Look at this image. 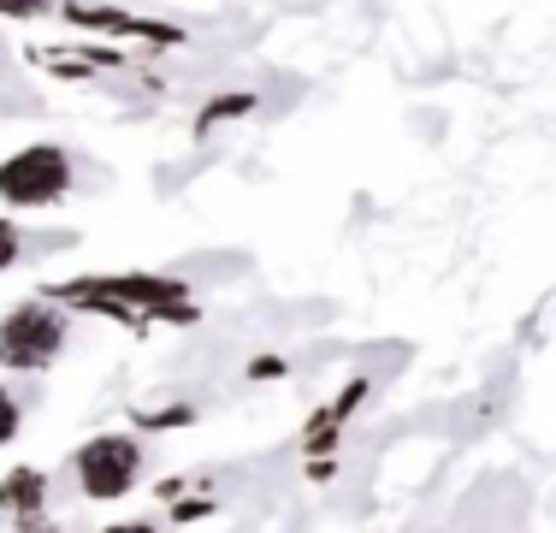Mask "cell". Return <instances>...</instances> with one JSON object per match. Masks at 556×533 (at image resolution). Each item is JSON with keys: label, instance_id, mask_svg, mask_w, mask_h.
<instances>
[{"label": "cell", "instance_id": "obj_11", "mask_svg": "<svg viewBox=\"0 0 556 533\" xmlns=\"http://www.w3.org/2000/svg\"><path fill=\"white\" fill-rule=\"evenodd\" d=\"M54 0H0V18H42Z\"/></svg>", "mask_w": 556, "mask_h": 533}, {"label": "cell", "instance_id": "obj_1", "mask_svg": "<svg viewBox=\"0 0 556 533\" xmlns=\"http://www.w3.org/2000/svg\"><path fill=\"white\" fill-rule=\"evenodd\" d=\"M54 297H77L84 309H101V314H118V320H137V314H161V320H195V302H190V285L178 278H65L54 285Z\"/></svg>", "mask_w": 556, "mask_h": 533}, {"label": "cell", "instance_id": "obj_14", "mask_svg": "<svg viewBox=\"0 0 556 533\" xmlns=\"http://www.w3.org/2000/svg\"><path fill=\"white\" fill-rule=\"evenodd\" d=\"M108 533H161V528H149V522H113Z\"/></svg>", "mask_w": 556, "mask_h": 533}, {"label": "cell", "instance_id": "obj_2", "mask_svg": "<svg viewBox=\"0 0 556 533\" xmlns=\"http://www.w3.org/2000/svg\"><path fill=\"white\" fill-rule=\"evenodd\" d=\"M72 190V154L60 142H24L0 160V202L7 208H54Z\"/></svg>", "mask_w": 556, "mask_h": 533}, {"label": "cell", "instance_id": "obj_10", "mask_svg": "<svg viewBox=\"0 0 556 533\" xmlns=\"http://www.w3.org/2000/svg\"><path fill=\"white\" fill-rule=\"evenodd\" d=\"M18 225H12V220H0V273H7V266H18Z\"/></svg>", "mask_w": 556, "mask_h": 533}, {"label": "cell", "instance_id": "obj_5", "mask_svg": "<svg viewBox=\"0 0 556 533\" xmlns=\"http://www.w3.org/2000/svg\"><path fill=\"white\" fill-rule=\"evenodd\" d=\"M65 24L77 30H113V36H149V42H184L178 24H149V18H130L118 7H96V0H65Z\"/></svg>", "mask_w": 556, "mask_h": 533}, {"label": "cell", "instance_id": "obj_8", "mask_svg": "<svg viewBox=\"0 0 556 533\" xmlns=\"http://www.w3.org/2000/svg\"><path fill=\"white\" fill-rule=\"evenodd\" d=\"M243 113H255V96H249V89H237V96H214L202 107V119H195V131H214V125H225V119H243Z\"/></svg>", "mask_w": 556, "mask_h": 533}, {"label": "cell", "instance_id": "obj_3", "mask_svg": "<svg viewBox=\"0 0 556 533\" xmlns=\"http://www.w3.org/2000/svg\"><path fill=\"white\" fill-rule=\"evenodd\" d=\"M60 350H65V314L54 302H18L0 320V368L42 373Z\"/></svg>", "mask_w": 556, "mask_h": 533}, {"label": "cell", "instance_id": "obj_7", "mask_svg": "<svg viewBox=\"0 0 556 533\" xmlns=\"http://www.w3.org/2000/svg\"><path fill=\"white\" fill-rule=\"evenodd\" d=\"M362 397H367V380H355L350 392L338 397L332 409H320V416H314V426H308V450L314 457H320V450H332V438H338V426L355 416V409H362Z\"/></svg>", "mask_w": 556, "mask_h": 533}, {"label": "cell", "instance_id": "obj_9", "mask_svg": "<svg viewBox=\"0 0 556 533\" xmlns=\"http://www.w3.org/2000/svg\"><path fill=\"white\" fill-rule=\"evenodd\" d=\"M18 426H24L18 392H12V385H0V445H12V438H18Z\"/></svg>", "mask_w": 556, "mask_h": 533}, {"label": "cell", "instance_id": "obj_12", "mask_svg": "<svg viewBox=\"0 0 556 533\" xmlns=\"http://www.w3.org/2000/svg\"><path fill=\"white\" fill-rule=\"evenodd\" d=\"M184 421H190V409H161V416H142V426H184Z\"/></svg>", "mask_w": 556, "mask_h": 533}, {"label": "cell", "instance_id": "obj_4", "mask_svg": "<svg viewBox=\"0 0 556 533\" xmlns=\"http://www.w3.org/2000/svg\"><path fill=\"white\" fill-rule=\"evenodd\" d=\"M72 474H77V492H84V498L113 504V498H125V492L137 486L142 445H137V438H125V433H101V438H89V445H77Z\"/></svg>", "mask_w": 556, "mask_h": 533}, {"label": "cell", "instance_id": "obj_6", "mask_svg": "<svg viewBox=\"0 0 556 533\" xmlns=\"http://www.w3.org/2000/svg\"><path fill=\"white\" fill-rule=\"evenodd\" d=\"M42 504H48V474L42 469H12L7 480H0V510L18 516L24 528L42 516Z\"/></svg>", "mask_w": 556, "mask_h": 533}, {"label": "cell", "instance_id": "obj_13", "mask_svg": "<svg viewBox=\"0 0 556 533\" xmlns=\"http://www.w3.org/2000/svg\"><path fill=\"white\" fill-rule=\"evenodd\" d=\"M249 373H255V380H273V373H285V356H255Z\"/></svg>", "mask_w": 556, "mask_h": 533}]
</instances>
